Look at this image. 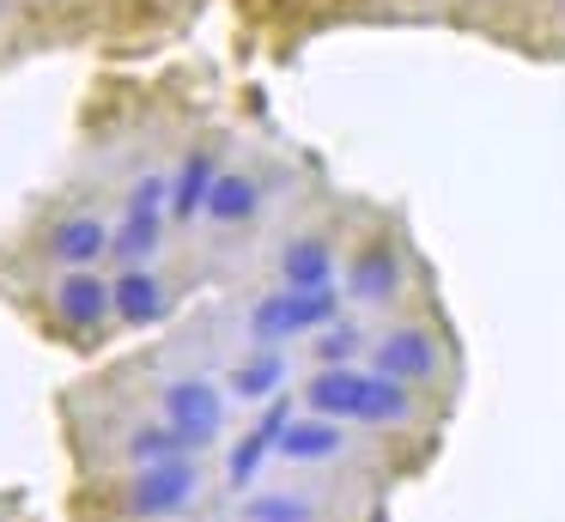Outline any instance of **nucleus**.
Here are the masks:
<instances>
[{
  "label": "nucleus",
  "mask_w": 565,
  "mask_h": 522,
  "mask_svg": "<svg viewBox=\"0 0 565 522\" xmlns=\"http://www.w3.org/2000/svg\"><path fill=\"white\" fill-rule=\"evenodd\" d=\"M164 225H171V177H164V170H147L122 201L110 262L116 267H147L152 255L164 249Z\"/></svg>",
  "instance_id": "20e7f679"
},
{
  "label": "nucleus",
  "mask_w": 565,
  "mask_h": 522,
  "mask_svg": "<svg viewBox=\"0 0 565 522\" xmlns=\"http://www.w3.org/2000/svg\"><path fill=\"white\" fill-rule=\"evenodd\" d=\"M0 12H7V0H0Z\"/></svg>",
  "instance_id": "412c9836"
},
{
  "label": "nucleus",
  "mask_w": 565,
  "mask_h": 522,
  "mask_svg": "<svg viewBox=\"0 0 565 522\" xmlns=\"http://www.w3.org/2000/svg\"><path fill=\"white\" fill-rule=\"evenodd\" d=\"M177 456H195V449H189V437L177 432L171 419H147V425H135V432L122 437L128 468H152V461H177Z\"/></svg>",
  "instance_id": "f3484780"
},
{
  "label": "nucleus",
  "mask_w": 565,
  "mask_h": 522,
  "mask_svg": "<svg viewBox=\"0 0 565 522\" xmlns=\"http://www.w3.org/2000/svg\"><path fill=\"white\" fill-rule=\"evenodd\" d=\"M50 316L67 334H104L116 322V286L98 267H62V279L50 286Z\"/></svg>",
  "instance_id": "0eeeda50"
},
{
  "label": "nucleus",
  "mask_w": 565,
  "mask_h": 522,
  "mask_svg": "<svg viewBox=\"0 0 565 522\" xmlns=\"http://www.w3.org/2000/svg\"><path fill=\"white\" fill-rule=\"evenodd\" d=\"M359 352H371V334L347 316H334L322 334H310V359L317 364H359Z\"/></svg>",
  "instance_id": "6ab92c4d"
},
{
  "label": "nucleus",
  "mask_w": 565,
  "mask_h": 522,
  "mask_svg": "<svg viewBox=\"0 0 565 522\" xmlns=\"http://www.w3.org/2000/svg\"><path fill=\"white\" fill-rule=\"evenodd\" d=\"M365 359H371V371L426 388V383H438V371H444V340L431 334L426 322H390L377 340H371Z\"/></svg>",
  "instance_id": "423d86ee"
},
{
  "label": "nucleus",
  "mask_w": 565,
  "mask_h": 522,
  "mask_svg": "<svg viewBox=\"0 0 565 522\" xmlns=\"http://www.w3.org/2000/svg\"><path fill=\"white\" fill-rule=\"evenodd\" d=\"M220 146H189L183 164L171 170V225H195L207 219V201H213V182H220Z\"/></svg>",
  "instance_id": "9b49d317"
},
{
  "label": "nucleus",
  "mask_w": 565,
  "mask_h": 522,
  "mask_svg": "<svg viewBox=\"0 0 565 522\" xmlns=\"http://www.w3.org/2000/svg\"><path fill=\"white\" fill-rule=\"evenodd\" d=\"M347 291L341 286H317V291H298V286H280V291H262L256 303L244 310V334L256 347H292V340H310L341 316Z\"/></svg>",
  "instance_id": "f257e3e1"
},
{
  "label": "nucleus",
  "mask_w": 565,
  "mask_h": 522,
  "mask_svg": "<svg viewBox=\"0 0 565 522\" xmlns=\"http://www.w3.org/2000/svg\"><path fill=\"white\" fill-rule=\"evenodd\" d=\"M201 498V456H177V461H152V468H128V480L116 486V510L128 522H164L183 516Z\"/></svg>",
  "instance_id": "7ed1b4c3"
},
{
  "label": "nucleus",
  "mask_w": 565,
  "mask_h": 522,
  "mask_svg": "<svg viewBox=\"0 0 565 522\" xmlns=\"http://www.w3.org/2000/svg\"><path fill=\"white\" fill-rule=\"evenodd\" d=\"M414 419H419L414 383H402V376H383V371H365V388H359L353 425H371V432H402V425H414Z\"/></svg>",
  "instance_id": "f8f14e48"
},
{
  "label": "nucleus",
  "mask_w": 565,
  "mask_h": 522,
  "mask_svg": "<svg viewBox=\"0 0 565 522\" xmlns=\"http://www.w3.org/2000/svg\"><path fill=\"white\" fill-rule=\"evenodd\" d=\"M225 388H232V401H244V407L274 401L286 388V352L280 347H256L249 359H237V371L225 376Z\"/></svg>",
  "instance_id": "dca6fc26"
},
{
  "label": "nucleus",
  "mask_w": 565,
  "mask_h": 522,
  "mask_svg": "<svg viewBox=\"0 0 565 522\" xmlns=\"http://www.w3.org/2000/svg\"><path fill=\"white\" fill-rule=\"evenodd\" d=\"M110 243H116V225L104 213H67L43 231V255L55 267H98L110 262Z\"/></svg>",
  "instance_id": "1a4fd4ad"
},
{
  "label": "nucleus",
  "mask_w": 565,
  "mask_h": 522,
  "mask_svg": "<svg viewBox=\"0 0 565 522\" xmlns=\"http://www.w3.org/2000/svg\"><path fill=\"white\" fill-rule=\"evenodd\" d=\"M347 419H329V413H298L292 425H286V437H280V461H298V468H317V461H334V456H347Z\"/></svg>",
  "instance_id": "ddd939ff"
},
{
  "label": "nucleus",
  "mask_w": 565,
  "mask_h": 522,
  "mask_svg": "<svg viewBox=\"0 0 565 522\" xmlns=\"http://www.w3.org/2000/svg\"><path fill=\"white\" fill-rule=\"evenodd\" d=\"M225 401L232 388L225 383H207V376H171L159 395V419H171L177 432L189 437V449H213L225 437Z\"/></svg>",
  "instance_id": "39448f33"
},
{
  "label": "nucleus",
  "mask_w": 565,
  "mask_h": 522,
  "mask_svg": "<svg viewBox=\"0 0 565 522\" xmlns=\"http://www.w3.org/2000/svg\"><path fill=\"white\" fill-rule=\"evenodd\" d=\"M298 407H305V395H286V388L274 401H262L256 425H249V432L232 444V456H225V486H232V492H249L256 473H262V461L280 456V437H286V425L298 419Z\"/></svg>",
  "instance_id": "6e6552de"
},
{
  "label": "nucleus",
  "mask_w": 565,
  "mask_h": 522,
  "mask_svg": "<svg viewBox=\"0 0 565 522\" xmlns=\"http://www.w3.org/2000/svg\"><path fill=\"white\" fill-rule=\"evenodd\" d=\"M262 201H268L262 177H249V170H220V182H213V201H207V225L237 231V225H249V219L262 213Z\"/></svg>",
  "instance_id": "2eb2a0df"
},
{
  "label": "nucleus",
  "mask_w": 565,
  "mask_h": 522,
  "mask_svg": "<svg viewBox=\"0 0 565 522\" xmlns=\"http://www.w3.org/2000/svg\"><path fill=\"white\" fill-rule=\"evenodd\" d=\"M237 522H329V510L305 492H256L237 504Z\"/></svg>",
  "instance_id": "a211bd4d"
},
{
  "label": "nucleus",
  "mask_w": 565,
  "mask_h": 522,
  "mask_svg": "<svg viewBox=\"0 0 565 522\" xmlns=\"http://www.w3.org/2000/svg\"><path fill=\"white\" fill-rule=\"evenodd\" d=\"M280 286H298V291L341 286V237L334 231H298V237H286Z\"/></svg>",
  "instance_id": "9d476101"
},
{
  "label": "nucleus",
  "mask_w": 565,
  "mask_h": 522,
  "mask_svg": "<svg viewBox=\"0 0 565 522\" xmlns=\"http://www.w3.org/2000/svg\"><path fill=\"white\" fill-rule=\"evenodd\" d=\"M547 12H553V19H559V24H565V0H547Z\"/></svg>",
  "instance_id": "aec40b11"
},
{
  "label": "nucleus",
  "mask_w": 565,
  "mask_h": 522,
  "mask_svg": "<svg viewBox=\"0 0 565 522\" xmlns=\"http://www.w3.org/2000/svg\"><path fill=\"white\" fill-rule=\"evenodd\" d=\"M341 291L359 310H395V303L407 298V243L395 237V231H365V237L347 249Z\"/></svg>",
  "instance_id": "f03ea898"
},
{
  "label": "nucleus",
  "mask_w": 565,
  "mask_h": 522,
  "mask_svg": "<svg viewBox=\"0 0 565 522\" xmlns=\"http://www.w3.org/2000/svg\"><path fill=\"white\" fill-rule=\"evenodd\" d=\"M110 286H116V322L122 328H152V322L171 316V286L152 274V262L147 267H122Z\"/></svg>",
  "instance_id": "4468645a"
}]
</instances>
